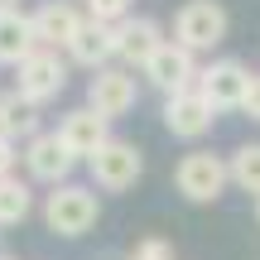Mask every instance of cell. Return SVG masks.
I'll list each match as a JSON object with an SVG mask.
<instances>
[{"label": "cell", "mask_w": 260, "mask_h": 260, "mask_svg": "<svg viewBox=\"0 0 260 260\" xmlns=\"http://www.w3.org/2000/svg\"><path fill=\"white\" fill-rule=\"evenodd\" d=\"M96 217H102V203H96V188H87V183H58L53 193L44 198V222H48V232H58V236L92 232Z\"/></svg>", "instance_id": "obj_1"}, {"label": "cell", "mask_w": 260, "mask_h": 260, "mask_svg": "<svg viewBox=\"0 0 260 260\" xmlns=\"http://www.w3.org/2000/svg\"><path fill=\"white\" fill-rule=\"evenodd\" d=\"M226 29H232V19H226L222 0H188L174 15V44H183L188 53H212L226 39Z\"/></svg>", "instance_id": "obj_2"}, {"label": "cell", "mask_w": 260, "mask_h": 260, "mask_svg": "<svg viewBox=\"0 0 260 260\" xmlns=\"http://www.w3.org/2000/svg\"><path fill=\"white\" fill-rule=\"evenodd\" d=\"M226 183H232V164L222 154H212V149H193L174 169V188L188 203H217L226 193Z\"/></svg>", "instance_id": "obj_3"}, {"label": "cell", "mask_w": 260, "mask_h": 260, "mask_svg": "<svg viewBox=\"0 0 260 260\" xmlns=\"http://www.w3.org/2000/svg\"><path fill=\"white\" fill-rule=\"evenodd\" d=\"M87 169H92V183L102 188V193H125V188H135L140 174H145V154H140V145L111 135L92 159H87Z\"/></svg>", "instance_id": "obj_4"}, {"label": "cell", "mask_w": 260, "mask_h": 260, "mask_svg": "<svg viewBox=\"0 0 260 260\" xmlns=\"http://www.w3.org/2000/svg\"><path fill=\"white\" fill-rule=\"evenodd\" d=\"M63 87H68V58L58 53V48H34V53L15 68V92L29 96L34 106L63 96Z\"/></svg>", "instance_id": "obj_5"}, {"label": "cell", "mask_w": 260, "mask_h": 260, "mask_svg": "<svg viewBox=\"0 0 260 260\" xmlns=\"http://www.w3.org/2000/svg\"><path fill=\"white\" fill-rule=\"evenodd\" d=\"M135 102H140V77H135V68L111 63V68H96V73H92V82H87V106L102 111L106 121L135 111Z\"/></svg>", "instance_id": "obj_6"}, {"label": "cell", "mask_w": 260, "mask_h": 260, "mask_svg": "<svg viewBox=\"0 0 260 260\" xmlns=\"http://www.w3.org/2000/svg\"><path fill=\"white\" fill-rule=\"evenodd\" d=\"M19 159H24L29 178H34V183H48V188L68 183L73 169H77V154L58 140V130H39L34 140H24V154Z\"/></svg>", "instance_id": "obj_7"}, {"label": "cell", "mask_w": 260, "mask_h": 260, "mask_svg": "<svg viewBox=\"0 0 260 260\" xmlns=\"http://www.w3.org/2000/svg\"><path fill=\"white\" fill-rule=\"evenodd\" d=\"M198 53H188L183 44H174L169 39L164 48H159L154 58H149L145 68H140V77H145L154 92H164V96H174V92H188V87H198Z\"/></svg>", "instance_id": "obj_8"}, {"label": "cell", "mask_w": 260, "mask_h": 260, "mask_svg": "<svg viewBox=\"0 0 260 260\" xmlns=\"http://www.w3.org/2000/svg\"><path fill=\"white\" fill-rule=\"evenodd\" d=\"M246 87H251V68L236 63V58H212L198 73V92L212 102V111H241Z\"/></svg>", "instance_id": "obj_9"}, {"label": "cell", "mask_w": 260, "mask_h": 260, "mask_svg": "<svg viewBox=\"0 0 260 260\" xmlns=\"http://www.w3.org/2000/svg\"><path fill=\"white\" fill-rule=\"evenodd\" d=\"M212 125H217V111H212V102H207L198 87L164 96V130L174 140H203Z\"/></svg>", "instance_id": "obj_10"}, {"label": "cell", "mask_w": 260, "mask_h": 260, "mask_svg": "<svg viewBox=\"0 0 260 260\" xmlns=\"http://www.w3.org/2000/svg\"><path fill=\"white\" fill-rule=\"evenodd\" d=\"M164 44H169L164 24L149 19V15H125L116 24V58H121V68H145Z\"/></svg>", "instance_id": "obj_11"}, {"label": "cell", "mask_w": 260, "mask_h": 260, "mask_svg": "<svg viewBox=\"0 0 260 260\" xmlns=\"http://www.w3.org/2000/svg\"><path fill=\"white\" fill-rule=\"evenodd\" d=\"M29 19H34L39 48H68L77 39V29L87 24V10L73 5V0H39Z\"/></svg>", "instance_id": "obj_12"}, {"label": "cell", "mask_w": 260, "mask_h": 260, "mask_svg": "<svg viewBox=\"0 0 260 260\" xmlns=\"http://www.w3.org/2000/svg\"><path fill=\"white\" fill-rule=\"evenodd\" d=\"M58 140H63L77 159H92L96 149L111 140V121H106L102 111H92V106H73V111H63V121H58Z\"/></svg>", "instance_id": "obj_13"}, {"label": "cell", "mask_w": 260, "mask_h": 260, "mask_svg": "<svg viewBox=\"0 0 260 260\" xmlns=\"http://www.w3.org/2000/svg\"><path fill=\"white\" fill-rule=\"evenodd\" d=\"M116 58V24H102V19H87L82 29H77V39L68 44V63L77 68H111Z\"/></svg>", "instance_id": "obj_14"}, {"label": "cell", "mask_w": 260, "mask_h": 260, "mask_svg": "<svg viewBox=\"0 0 260 260\" xmlns=\"http://www.w3.org/2000/svg\"><path fill=\"white\" fill-rule=\"evenodd\" d=\"M39 48V34H34V19L24 10H0V63L5 68H19L29 53Z\"/></svg>", "instance_id": "obj_15"}, {"label": "cell", "mask_w": 260, "mask_h": 260, "mask_svg": "<svg viewBox=\"0 0 260 260\" xmlns=\"http://www.w3.org/2000/svg\"><path fill=\"white\" fill-rule=\"evenodd\" d=\"M39 125H44L39 106L10 87V92L0 96V135H5V140H34V135H39Z\"/></svg>", "instance_id": "obj_16"}, {"label": "cell", "mask_w": 260, "mask_h": 260, "mask_svg": "<svg viewBox=\"0 0 260 260\" xmlns=\"http://www.w3.org/2000/svg\"><path fill=\"white\" fill-rule=\"evenodd\" d=\"M29 212H34V188L15 174L0 178V226H19Z\"/></svg>", "instance_id": "obj_17"}, {"label": "cell", "mask_w": 260, "mask_h": 260, "mask_svg": "<svg viewBox=\"0 0 260 260\" xmlns=\"http://www.w3.org/2000/svg\"><path fill=\"white\" fill-rule=\"evenodd\" d=\"M226 164H232V183L241 188V193L260 198V140H255V145H241Z\"/></svg>", "instance_id": "obj_18"}, {"label": "cell", "mask_w": 260, "mask_h": 260, "mask_svg": "<svg viewBox=\"0 0 260 260\" xmlns=\"http://www.w3.org/2000/svg\"><path fill=\"white\" fill-rule=\"evenodd\" d=\"M87 19H102V24H121L130 15V0H82Z\"/></svg>", "instance_id": "obj_19"}, {"label": "cell", "mask_w": 260, "mask_h": 260, "mask_svg": "<svg viewBox=\"0 0 260 260\" xmlns=\"http://www.w3.org/2000/svg\"><path fill=\"white\" fill-rule=\"evenodd\" d=\"M130 260H174V246H169L164 236H145V241L130 251Z\"/></svg>", "instance_id": "obj_20"}, {"label": "cell", "mask_w": 260, "mask_h": 260, "mask_svg": "<svg viewBox=\"0 0 260 260\" xmlns=\"http://www.w3.org/2000/svg\"><path fill=\"white\" fill-rule=\"evenodd\" d=\"M241 111L251 116V121H260V73H251V87H246V102H241Z\"/></svg>", "instance_id": "obj_21"}, {"label": "cell", "mask_w": 260, "mask_h": 260, "mask_svg": "<svg viewBox=\"0 0 260 260\" xmlns=\"http://www.w3.org/2000/svg\"><path fill=\"white\" fill-rule=\"evenodd\" d=\"M15 159H19L15 140H5V135H0V178H10V174H15Z\"/></svg>", "instance_id": "obj_22"}, {"label": "cell", "mask_w": 260, "mask_h": 260, "mask_svg": "<svg viewBox=\"0 0 260 260\" xmlns=\"http://www.w3.org/2000/svg\"><path fill=\"white\" fill-rule=\"evenodd\" d=\"M0 10H15V0H0Z\"/></svg>", "instance_id": "obj_23"}, {"label": "cell", "mask_w": 260, "mask_h": 260, "mask_svg": "<svg viewBox=\"0 0 260 260\" xmlns=\"http://www.w3.org/2000/svg\"><path fill=\"white\" fill-rule=\"evenodd\" d=\"M255 217H260V198H255Z\"/></svg>", "instance_id": "obj_24"}, {"label": "cell", "mask_w": 260, "mask_h": 260, "mask_svg": "<svg viewBox=\"0 0 260 260\" xmlns=\"http://www.w3.org/2000/svg\"><path fill=\"white\" fill-rule=\"evenodd\" d=\"M0 260H15V255H0Z\"/></svg>", "instance_id": "obj_25"}]
</instances>
